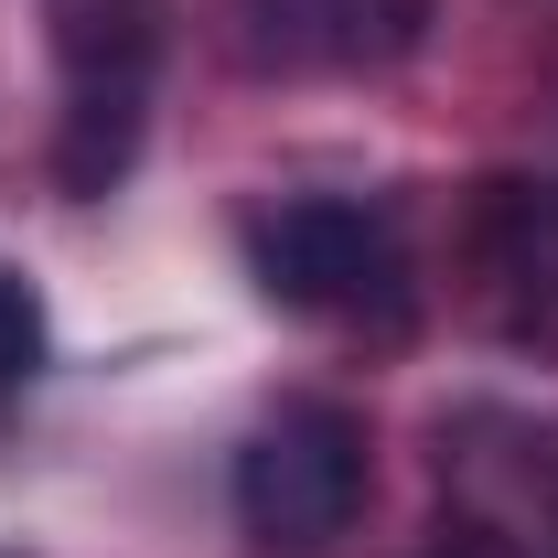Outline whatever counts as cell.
<instances>
[{
	"instance_id": "obj_1",
	"label": "cell",
	"mask_w": 558,
	"mask_h": 558,
	"mask_svg": "<svg viewBox=\"0 0 558 558\" xmlns=\"http://www.w3.org/2000/svg\"><path fill=\"white\" fill-rule=\"evenodd\" d=\"M161 33H172V0H54V54H65L54 172H65V194H108L140 161Z\"/></svg>"
},
{
	"instance_id": "obj_3",
	"label": "cell",
	"mask_w": 558,
	"mask_h": 558,
	"mask_svg": "<svg viewBox=\"0 0 558 558\" xmlns=\"http://www.w3.org/2000/svg\"><path fill=\"white\" fill-rule=\"evenodd\" d=\"M376 484V440L344 398H290V409L236 451V526L258 548H333Z\"/></svg>"
},
{
	"instance_id": "obj_7",
	"label": "cell",
	"mask_w": 558,
	"mask_h": 558,
	"mask_svg": "<svg viewBox=\"0 0 558 558\" xmlns=\"http://www.w3.org/2000/svg\"><path fill=\"white\" fill-rule=\"evenodd\" d=\"M333 0H247V44L258 54H323Z\"/></svg>"
},
{
	"instance_id": "obj_4",
	"label": "cell",
	"mask_w": 558,
	"mask_h": 558,
	"mask_svg": "<svg viewBox=\"0 0 558 558\" xmlns=\"http://www.w3.org/2000/svg\"><path fill=\"white\" fill-rule=\"evenodd\" d=\"M473 301L505 344H558V194L484 183L473 205Z\"/></svg>"
},
{
	"instance_id": "obj_6",
	"label": "cell",
	"mask_w": 558,
	"mask_h": 558,
	"mask_svg": "<svg viewBox=\"0 0 558 558\" xmlns=\"http://www.w3.org/2000/svg\"><path fill=\"white\" fill-rule=\"evenodd\" d=\"M33 365H44V301L0 269V409L33 387Z\"/></svg>"
},
{
	"instance_id": "obj_8",
	"label": "cell",
	"mask_w": 558,
	"mask_h": 558,
	"mask_svg": "<svg viewBox=\"0 0 558 558\" xmlns=\"http://www.w3.org/2000/svg\"><path fill=\"white\" fill-rule=\"evenodd\" d=\"M418 558H526V548H515L505 526H484V515H451V526H440Z\"/></svg>"
},
{
	"instance_id": "obj_2",
	"label": "cell",
	"mask_w": 558,
	"mask_h": 558,
	"mask_svg": "<svg viewBox=\"0 0 558 558\" xmlns=\"http://www.w3.org/2000/svg\"><path fill=\"white\" fill-rule=\"evenodd\" d=\"M258 290L279 312H312V323H354V333H398L409 323V247H398V215L387 205H344V194H312V205H279L258 236Z\"/></svg>"
},
{
	"instance_id": "obj_5",
	"label": "cell",
	"mask_w": 558,
	"mask_h": 558,
	"mask_svg": "<svg viewBox=\"0 0 558 558\" xmlns=\"http://www.w3.org/2000/svg\"><path fill=\"white\" fill-rule=\"evenodd\" d=\"M418 33H429V0H333L323 54H344V65H398Z\"/></svg>"
}]
</instances>
